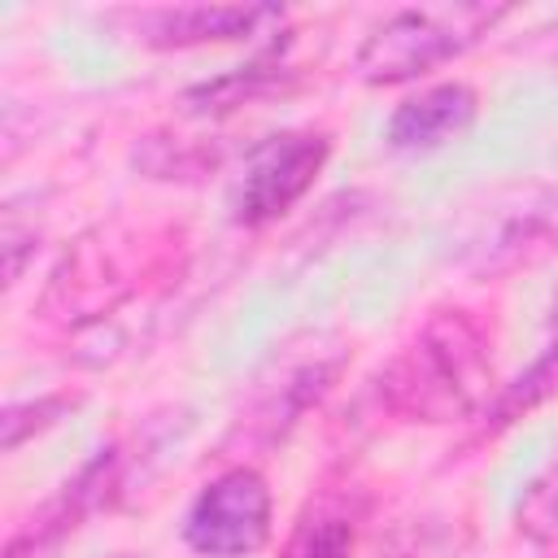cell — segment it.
I'll use <instances>...</instances> for the list:
<instances>
[{
  "label": "cell",
  "mask_w": 558,
  "mask_h": 558,
  "mask_svg": "<svg viewBox=\"0 0 558 558\" xmlns=\"http://www.w3.org/2000/svg\"><path fill=\"white\" fill-rule=\"evenodd\" d=\"M183 536L205 558H244L257 554L270 536V488L253 466H231L209 480L187 519Z\"/></svg>",
  "instance_id": "5"
},
{
  "label": "cell",
  "mask_w": 558,
  "mask_h": 558,
  "mask_svg": "<svg viewBox=\"0 0 558 558\" xmlns=\"http://www.w3.org/2000/svg\"><path fill=\"white\" fill-rule=\"evenodd\" d=\"M118 484V449H100L39 514H31L13 536H9V549L4 558H31L39 549H48L52 541H61L70 527H78L100 501L105 493Z\"/></svg>",
  "instance_id": "6"
},
{
  "label": "cell",
  "mask_w": 558,
  "mask_h": 558,
  "mask_svg": "<svg viewBox=\"0 0 558 558\" xmlns=\"http://www.w3.org/2000/svg\"><path fill=\"white\" fill-rule=\"evenodd\" d=\"M558 392V336L545 344V353L493 401V410H488V418H484V432L493 436V432H501V427H510L514 418H523L527 410H536L541 401H549Z\"/></svg>",
  "instance_id": "10"
},
{
  "label": "cell",
  "mask_w": 558,
  "mask_h": 558,
  "mask_svg": "<svg viewBox=\"0 0 558 558\" xmlns=\"http://www.w3.org/2000/svg\"><path fill=\"white\" fill-rule=\"evenodd\" d=\"M353 541H357V519L349 510V497L323 493L318 501L305 506L279 558H349Z\"/></svg>",
  "instance_id": "9"
},
{
  "label": "cell",
  "mask_w": 558,
  "mask_h": 558,
  "mask_svg": "<svg viewBox=\"0 0 558 558\" xmlns=\"http://www.w3.org/2000/svg\"><path fill=\"white\" fill-rule=\"evenodd\" d=\"M480 113V96L466 83H440L397 105L388 118V144L401 153H427L458 140Z\"/></svg>",
  "instance_id": "7"
},
{
  "label": "cell",
  "mask_w": 558,
  "mask_h": 558,
  "mask_svg": "<svg viewBox=\"0 0 558 558\" xmlns=\"http://www.w3.org/2000/svg\"><path fill=\"white\" fill-rule=\"evenodd\" d=\"M554 336H558V296H554Z\"/></svg>",
  "instance_id": "12"
},
{
  "label": "cell",
  "mask_w": 558,
  "mask_h": 558,
  "mask_svg": "<svg viewBox=\"0 0 558 558\" xmlns=\"http://www.w3.org/2000/svg\"><path fill=\"white\" fill-rule=\"evenodd\" d=\"M344 357H349L344 340H336L327 331H310V336L279 344L266 357V366L253 375V392H248L244 414L235 418L231 440H244L257 449H270L275 440H283L292 432V423L310 405H318L323 392L340 379Z\"/></svg>",
  "instance_id": "2"
},
{
  "label": "cell",
  "mask_w": 558,
  "mask_h": 558,
  "mask_svg": "<svg viewBox=\"0 0 558 558\" xmlns=\"http://www.w3.org/2000/svg\"><path fill=\"white\" fill-rule=\"evenodd\" d=\"M331 140L323 131H283L262 140L248 161L244 174L235 183L231 196V218L240 227H266L275 218H283L318 179V170L327 166Z\"/></svg>",
  "instance_id": "4"
},
{
  "label": "cell",
  "mask_w": 558,
  "mask_h": 558,
  "mask_svg": "<svg viewBox=\"0 0 558 558\" xmlns=\"http://www.w3.org/2000/svg\"><path fill=\"white\" fill-rule=\"evenodd\" d=\"M266 22H283V9L275 4H187V9L153 13L148 39L161 48H187V44H209V39H244V35H257Z\"/></svg>",
  "instance_id": "8"
},
{
  "label": "cell",
  "mask_w": 558,
  "mask_h": 558,
  "mask_svg": "<svg viewBox=\"0 0 558 558\" xmlns=\"http://www.w3.org/2000/svg\"><path fill=\"white\" fill-rule=\"evenodd\" d=\"M493 384L488 336L466 310H436L384 366L379 401L410 423H453Z\"/></svg>",
  "instance_id": "1"
},
{
  "label": "cell",
  "mask_w": 558,
  "mask_h": 558,
  "mask_svg": "<svg viewBox=\"0 0 558 558\" xmlns=\"http://www.w3.org/2000/svg\"><path fill=\"white\" fill-rule=\"evenodd\" d=\"M275 70H279V61H266V57L253 61V65H240L235 74H222V78H214V83L192 87V92L183 96V109H187V113H222V109H235V105L262 96V92L270 87Z\"/></svg>",
  "instance_id": "11"
},
{
  "label": "cell",
  "mask_w": 558,
  "mask_h": 558,
  "mask_svg": "<svg viewBox=\"0 0 558 558\" xmlns=\"http://www.w3.org/2000/svg\"><path fill=\"white\" fill-rule=\"evenodd\" d=\"M506 9L484 4H458V9H401L388 22H379L362 52H357V78L362 83H405L414 74H427L458 52H466Z\"/></svg>",
  "instance_id": "3"
}]
</instances>
